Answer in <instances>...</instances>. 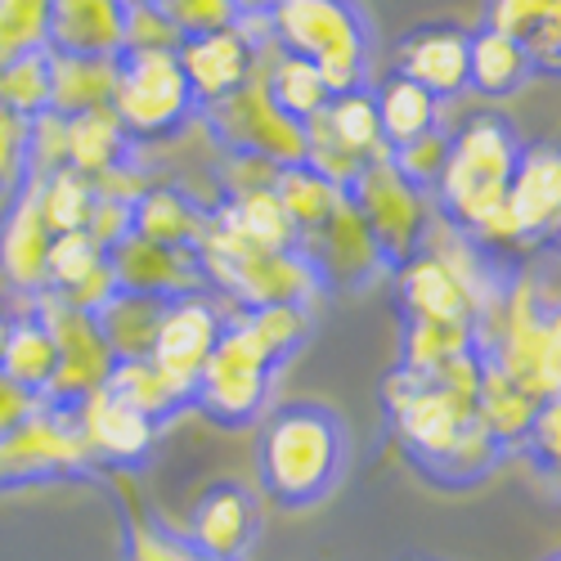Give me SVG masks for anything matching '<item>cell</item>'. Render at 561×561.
Returning a JSON list of instances; mask_svg holds the SVG:
<instances>
[{
  "label": "cell",
  "mask_w": 561,
  "mask_h": 561,
  "mask_svg": "<svg viewBox=\"0 0 561 561\" xmlns=\"http://www.w3.org/2000/svg\"><path fill=\"white\" fill-rule=\"evenodd\" d=\"M211 220L220 229H229L233 239L256 243V248H274V252H297V229L288 220V211L278 207L274 190H256V194H239V198H225Z\"/></svg>",
  "instance_id": "d6a6232c"
},
{
  "label": "cell",
  "mask_w": 561,
  "mask_h": 561,
  "mask_svg": "<svg viewBox=\"0 0 561 561\" xmlns=\"http://www.w3.org/2000/svg\"><path fill=\"white\" fill-rule=\"evenodd\" d=\"M175 50H180V32L167 23V14L153 5V0L126 10L122 55H175Z\"/></svg>",
  "instance_id": "b9f144b4"
},
{
  "label": "cell",
  "mask_w": 561,
  "mask_h": 561,
  "mask_svg": "<svg viewBox=\"0 0 561 561\" xmlns=\"http://www.w3.org/2000/svg\"><path fill=\"white\" fill-rule=\"evenodd\" d=\"M477 355L494 364L512 387L548 404L561 387V319L552 288H539L522 270L499 288V297L477 314Z\"/></svg>",
  "instance_id": "277c9868"
},
{
  "label": "cell",
  "mask_w": 561,
  "mask_h": 561,
  "mask_svg": "<svg viewBox=\"0 0 561 561\" xmlns=\"http://www.w3.org/2000/svg\"><path fill=\"white\" fill-rule=\"evenodd\" d=\"M45 293H55L68 306L95 314L117 293L104 248L90 243L81 229L77 233H55L50 256H45Z\"/></svg>",
  "instance_id": "603a6c76"
},
{
  "label": "cell",
  "mask_w": 561,
  "mask_h": 561,
  "mask_svg": "<svg viewBox=\"0 0 561 561\" xmlns=\"http://www.w3.org/2000/svg\"><path fill=\"white\" fill-rule=\"evenodd\" d=\"M126 10L117 0H50V50L59 55H122Z\"/></svg>",
  "instance_id": "cb8c5ba5"
},
{
  "label": "cell",
  "mask_w": 561,
  "mask_h": 561,
  "mask_svg": "<svg viewBox=\"0 0 561 561\" xmlns=\"http://www.w3.org/2000/svg\"><path fill=\"white\" fill-rule=\"evenodd\" d=\"M561 19V0H490V23L494 32L512 36V41H526L530 32H539L543 23Z\"/></svg>",
  "instance_id": "ee69618b"
},
{
  "label": "cell",
  "mask_w": 561,
  "mask_h": 561,
  "mask_svg": "<svg viewBox=\"0 0 561 561\" xmlns=\"http://www.w3.org/2000/svg\"><path fill=\"white\" fill-rule=\"evenodd\" d=\"M117 512H122V561H216L203 548H194L184 530H171L126 485L117 490Z\"/></svg>",
  "instance_id": "83f0119b"
},
{
  "label": "cell",
  "mask_w": 561,
  "mask_h": 561,
  "mask_svg": "<svg viewBox=\"0 0 561 561\" xmlns=\"http://www.w3.org/2000/svg\"><path fill=\"white\" fill-rule=\"evenodd\" d=\"M561 216V162L552 145H530L517 158V171L507 180V198L499 220L477 239L485 252H535L539 243H552Z\"/></svg>",
  "instance_id": "8fae6325"
},
{
  "label": "cell",
  "mask_w": 561,
  "mask_h": 561,
  "mask_svg": "<svg viewBox=\"0 0 561 561\" xmlns=\"http://www.w3.org/2000/svg\"><path fill=\"white\" fill-rule=\"evenodd\" d=\"M108 108L130 145H149V139L175 135L198 104L175 55H117V85Z\"/></svg>",
  "instance_id": "30bf717a"
},
{
  "label": "cell",
  "mask_w": 561,
  "mask_h": 561,
  "mask_svg": "<svg viewBox=\"0 0 561 561\" xmlns=\"http://www.w3.org/2000/svg\"><path fill=\"white\" fill-rule=\"evenodd\" d=\"M207 220H211V211H203L190 194H180L175 184H149L130 207L135 239H149V243L175 248V252H198Z\"/></svg>",
  "instance_id": "d4e9b609"
},
{
  "label": "cell",
  "mask_w": 561,
  "mask_h": 561,
  "mask_svg": "<svg viewBox=\"0 0 561 561\" xmlns=\"http://www.w3.org/2000/svg\"><path fill=\"white\" fill-rule=\"evenodd\" d=\"M55 368H59V351H55V337L50 329L41 323V314L32 310H19L14 323H10V337H5V355H0V373L27 391L32 400H45V391H50L55 382Z\"/></svg>",
  "instance_id": "4316f807"
},
{
  "label": "cell",
  "mask_w": 561,
  "mask_h": 561,
  "mask_svg": "<svg viewBox=\"0 0 561 561\" xmlns=\"http://www.w3.org/2000/svg\"><path fill=\"white\" fill-rule=\"evenodd\" d=\"M220 329H225V310L211 293H190V297L167 301L158 333H153V351H149L153 368H162L167 378L194 400V382H198Z\"/></svg>",
  "instance_id": "e0dca14e"
},
{
  "label": "cell",
  "mask_w": 561,
  "mask_h": 561,
  "mask_svg": "<svg viewBox=\"0 0 561 561\" xmlns=\"http://www.w3.org/2000/svg\"><path fill=\"white\" fill-rule=\"evenodd\" d=\"M41 400H32L27 391H19L5 373H0V436H10L19 423H27V417L36 413Z\"/></svg>",
  "instance_id": "f907efd6"
},
{
  "label": "cell",
  "mask_w": 561,
  "mask_h": 561,
  "mask_svg": "<svg viewBox=\"0 0 561 561\" xmlns=\"http://www.w3.org/2000/svg\"><path fill=\"white\" fill-rule=\"evenodd\" d=\"M184 535H190L194 548H203L216 561H248V552H252V543L261 535L256 494L248 485H239V481L207 485L190 507Z\"/></svg>",
  "instance_id": "ac0fdd59"
},
{
  "label": "cell",
  "mask_w": 561,
  "mask_h": 561,
  "mask_svg": "<svg viewBox=\"0 0 561 561\" xmlns=\"http://www.w3.org/2000/svg\"><path fill=\"white\" fill-rule=\"evenodd\" d=\"M346 198L359 211V220L368 225L387 270H400L404 261H413L423 252V239L432 229L427 194L413 190V184L391 167V158H373L368 167H359V175L346 184Z\"/></svg>",
  "instance_id": "9c48e42d"
},
{
  "label": "cell",
  "mask_w": 561,
  "mask_h": 561,
  "mask_svg": "<svg viewBox=\"0 0 561 561\" xmlns=\"http://www.w3.org/2000/svg\"><path fill=\"white\" fill-rule=\"evenodd\" d=\"M72 427H77L90 462H95V467H117V472L139 467L149 458L153 440H158V427L149 423V417H139L135 409H126L108 391L85 396L72 409Z\"/></svg>",
  "instance_id": "ffe728a7"
},
{
  "label": "cell",
  "mask_w": 561,
  "mask_h": 561,
  "mask_svg": "<svg viewBox=\"0 0 561 561\" xmlns=\"http://www.w3.org/2000/svg\"><path fill=\"white\" fill-rule=\"evenodd\" d=\"M261 41H265V19H239L233 27L180 41L175 64L184 81H190V95L198 108L225 100L229 90H239L252 77L261 59Z\"/></svg>",
  "instance_id": "9a60e30c"
},
{
  "label": "cell",
  "mask_w": 561,
  "mask_h": 561,
  "mask_svg": "<svg viewBox=\"0 0 561 561\" xmlns=\"http://www.w3.org/2000/svg\"><path fill=\"white\" fill-rule=\"evenodd\" d=\"M117 5L122 10H135V5H149V0H117Z\"/></svg>",
  "instance_id": "db71d44e"
},
{
  "label": "cell",
  "mask_w": 561,
  "mask_h": 561,
  "mask_svg": "<svg viewBox=\"0 0 561 561\" xmlns=\"http://www.w3.org/2000/svg\"><path fill=\"white\" fill-rule=\"evenodd\" d=\"M130 149V139L122 130V122L113 117V108H95V113H81L64 122V167H72L77 175L95 180L108 167H117Z\"/></svg>",
  "instance_id": "4dcf8cb0"
},
{
  "label": "cell",
  "mask_w": 561,
  "mask_h": 561,
  "mask_svg": "<svg viewBox=\"0 0 561 561\" xmlns=\"http://www.w3.org/2000/svg\"><path fill=\"white\" fill-rule=\"evenodd\" d=\"M158 297H135V293H113L100 310H95V329L104 337V346L113 351V359H149L153 351V333L162 319Z\"/></svg>",
  "instance_id": "836d02e7"
},
{
  "label": "cell",
  "mask_w": 561,
  "mask_h": 561,
  "mask_svg": "<svg viewBox=\"0 0 561 561\" xmlns=\"http://www.w3.org/2000/svg\"><path fill=\"white\" fill-rule=\"evenodd\" d=\"M32 310L41 314V323L50 329L55 351H59V368H55V382L45 391L41 404H50L59 413H72L85 396L104 391L108 373H113V351L104 346L100 329H95V314H85L77 306H68L55 293H41L32 297Z\"/></svg>",
  "instance_id": "4fadbf2b"
},
{
  "label": "cell",
  "mask_w": 561,
  "mask_h": 561,
  "mask_svg": "<svg viewBox=\"0 0 561 561\" xmlns=\"http://www.w3.org/2000/svg\"><path fill=\"white\" fill-rule=\"evenodd\" d=\"M522 55H526V64H530V77L539 72V77H557L561 72V19H552V23H543L539 32H530L526 41H522Z\"/></svg>",
  "instance_id": "681fc988"
},
{
  "label": "cell",
  "mask_w": 561,
  "mask_h": 561,
  "mask_svg": "<svg viewBox=\"0 0 561 561\" xmlns=\"http://www.w3.org/2000/svg\"><path fill=\"white\" fill-rule=\"evenodd\" d=\"M301 130H306V167L329 184H337V190H346V184L359 175V167L391 153L387 139H382L368 85L333 95L323 104V113L310 117Z\"/></svg>",
  "instance_id": "7c38bea8"
},
{
  "label": "cell",
  "mask_w": 561,
  "mask_h": 561,
  "mask_svg": "<svg viewBox=\"0 0 561 561\" xmlns=\"http://www.w3.org/2000/svg\"><path fill=\"white\" fill-rule=\"evenodd\" d=\"M104 391L113 400H122L126 409H135L139 417H149L153 427H162L180 409H190V396H184L162 368H153V359H117Z\"/></svg>",
  "instance_id": "1f68e13d"
},
{
  "label": "cell",
  "mask_w": 561,
  "mask_h": 561,
  "mask_svg": "<svg viewBox=\"0 0 561 561\" xmlns=\"http://www.w3.org/2000/svg\"><path fill=\"white\" fill-rule=\"evenodd\" d=\"M396 77L423 85L436 104L454 100L467 85V32L454 23H432L409 32L396 50Z\"/></svg>",
  "instance_id": "44dd1931"
},
{
  "label": "cell",
  "mask_w": 561,
  "mask_h": 561,
  "mask_svg": "<svg viewBox=\"0 0 561 561\" xmlns=\"http://www.w3.org/2000/svg\"><path fill=\"white\" fill-rule=\"evenodd\" d=\"M477 391H481L477 351L432 373L396 368L382 387L396 440L417 462V472L440 481L445 490L477 485L503 454L477 423Z\"/></svg>",
  "instance_id": "6da1fadb"
},
{
  "label": "cell",
  "mask_w": 561,
  "mask_h": 561,
  "mask_svg": "<svg viewBox=\"0 0 561 561\" xmlns=\"http://www.w3.org/2000/svg\"><path fill=\"white\" fill-rule=\"evenodd\" d=\"M261 72H265V85H270L274 104L284 108L293 122H301V126H306L310 117H319V113H323V104L333 100V90L323 85V77H319L306 59L284 55L270 36L261 41Z\"/></svg>",
  "instance_id": "f546056e"
},
{
  "label": "cell",
  "mask_w": 561,
  "mask_h": 561,
  "mask_svg": "<svg viewBox=\"0 0 561 561\" xmlns=\"http://www.w3.org/2000/svg\"><path fill=\"white\" fill-rule=\"evenodd\" d=\"M229 5H233L239 19H265L274 10V0H229Z\"/></svg>",
  "instance_id": "816d5d0a"
},
{
  "label": "cell",
  "mask_w": 561,
  "mask_h": 561,
  "mask_svg": "<svg viewBox=\"0 0 561 561\" xmlns=\"http://www.w3.org/2000/svg\"><path fill=\"white\" fill-rule=\"evenodd\" d=\"M27 126L32 122L0 108V198H14L27 180Z\"/></svg>",
  "instance_id": "f6af8a7d"
},
{
  "label": "cell",
  "mask_w": 561,
  "mask_h": 561,
  "mask_svg": "<svg viewBox=\"0 0 561 561\" xmlns=\"http://www.w3.org/2000/svg\"><path fill=\"white\" fill-rule=\"evenodd\" d=\"M50 113L55 117H81L108 108L113 85H117V59L104 55H59L50 50Z\"/></svg>",
  "instance_id": "484cf974"
},
{
  "label": "cell",
  "mask_w": 561,
  "mask_h": 561,
  "mask_svg": "<svg viewBox=\"0 0 561 561\" xmlns=\"http://www.w3.org/2000/svg\"><path fill=\"white\" fill-rule=\"evenodd\" d=\"M265 36L284 55L306 59L333 95L359 90L368 77V32L355 0H274Z\"/></svg>",
  "instance_id": "8992f818"
},
{
  "label": "cell",
  "mask_w": 561,
  "mask_h": 561,
  "mask_svg": "<svg viewBox=\"0 0 561 561\" xmlns=\"http://www.w3.org/2000/svg\"><path fill=\"white\" fill-rule=\"evenodd\" d=\"M477 351V329L472 323H404L400 342V368L404 373H432L458 355Z\"/></svg>",
  "instance_id": "74e56055"
},
{
  "label": "cell",
  "mask_w": 561,
  "mask_h": 561,
  "mask_svg": "<svg viewBox=\"0 0 561 561\" xmlns=\"http://www.w3.org/2000/svg\"><path fill=\"white\" fill-rule=\"evenodd\" d=\"M104 256H108V270H113L117 293L158 297V301H175V297H190V293H207L198 252L158 248V243H149V239H135V233H126V239L113 243Z\"/></svg>",
  "instance_id": "d6986e66"
},
{
  "label": "cell",
  "mask_w": 561,
  "mask_h": 561,
  "mask_svg": "<svg viewBox=\"0 0 561 561\" xmlns=\"http://www.w3.org/2000/svg\"><path fill=\"white\" fill-rule=\"evenodd\" d=\"M342 194H346V190H337V184H329L323 175H314L306 162H301V167H284V171H278V180H274V198H278V207L288 211L297 239L329 220V211L337 207Z\"/></svg>",
  "instance_id": "8d00e7d4"
},
{
  "label": "cell",
  "mask_w": 561,
  "mask_h": 561,
  "mask_svg": "<svg viewBox=\"0 0 561 561\" xmlns=\"http://www.w3.org/2000/svg\"><path fill=\"white\" fill-rule=\"evenodd\" d=\"M517 158L522 145L503 117H472L458 135H449V158L432 190L440 198L445 220L462 229L472 243L499 220Z\"/></svg>",
  "instance_id": "5b68a950"
},
{
  "label": "cell",
  "mask_w": 561,
  "mask_h": 561,
  "mask_svg": "<svg viewBox=\"0 0 561 561\" xmlns=\"http://www.w3.org/2000/svg\"><path fill=\"white\" fill-rule=\"evenodd\" d=\"M203 284L216 297H229L233 310H256V306H310L319 293L314 270L297 252H274L233 239L229 229L207 220V233L198 243Z\"/></svg>",
  "instance_id": "52a82bcc"
},
{
  "label": "cell",
  "mask_w": 561,
  "mask_h": 561,
  "mask_svg": "<svg viewBox=\"0 0 561 561\" xmlns=\"http://www.w3.org/2000/svg\"><path fill=\"white\" fill-rule=\"evenodd\" d=\"M153 5L167 14V23L180 32V41L207 36V32H220V27L239 23V14H233L229 0H153Z\"/></svg>",
  "instance_id": "7bdbcfd3"
},
{
  "label": "cell",
  "mask_w": 561,
  "mask_h": 561,
  "mask_svg": "<svg viewBox=\"0 0 561 561\" xmlns=\"http://www.w3.org/2000/svg\"><path fill=\"white\" fill-rule=\"evenodd\" d=\"M310 333V306H256L229 310L225 329L194 382V409L220 427H252L265 400L274 368L284 364Z\"/></svg>",
  "instance_id": "7a4b0ae2"
},
{
  "label": "cell",
  "mask_w": 561,
  "mask_h": 561,
  "mask_svg": "<svg viewBox=\"0 0 561 561\" xmlns=\"http://www.w3.org/2000/svg\"><path fill=\"white\" fill-rule=\"evenodd\" d=\"M32 190H36V207H41V220L50 233H77L85 229V216H90V203H95V184L85 175H77L72 167H59L50 175H27Z\"/></svg>",
  "instance_id": "d590c367"
},
{
  "label": "cell",
  "mask_w": 561,
  "mask_h": 561,
  "mask_svg": "<svg viewBox=\"0 0 561 561\" xmlns=\"http://www.w3.org/2000/svg\"><path fill=\"white\" fill-rule=\"evenodd\" d=\"M274 180H278V167L261 162V158H248V153H225V162H220V190H225V198L274 190Z\"/></svg>",
  "instance_id": "bcb514c9"
},
{
  "label": "cell",
  "mask_w": 561,
  "mask_h": 561,
  "mask_svg": "<svg viewBox=\"0 0 561 561\" xmlns=\"http://www.w3.org/2000/svg\"><path fill=\"white\" fill-rule=\"evenodd\" d=\"M45 55H23L0 68V108L23 122L50 113V59Z\"/></svg>",
  "instance_id": "ab89813d"
},
{
  "label": "cell",
  "mask_w": 561,
  "mask_h": 561,
  "mask_svg": "<svg viewBox=\"0 0 561 561\" xmlns=\"http://www.w3.org/2000/svg\"><path fill=\"white\" fill-rule=\"evenodd\" d=\"M207 126L229 153H248V158L274 162L278 171L306 162V130H301V122H293L284 108L274 104L265 72H261V59H256L252 77L239 90H229L225 100L207 104Z\"/></svg>",
  "instance_id": "ba28073f"
},
{
  "label": "cell",
  "mask_w": 561,
  "mask_h": 561,
  "mask_svg": "<svg viewBox=\"0 0 561 561\" xmlns=\"http://www.w3.org/2000/svg\"><path fill=\"white\" fill-rule=\"evenodd\" d=\"M373 108H378V126H382V139L387 149H400L409 139L436 130V100L427 95L423 85H413L404 77H391L373 90Z\"/></svg>",
  "instance_id": "e575fe53"
},
{
  "label": "cell",
  "mask_w": 561,
  "mask_h": 561,
  "mask_svg": "<svg viewBox=\"0 0 561 561\" xmlns=\"http://www.w3.org/2000/svg\"><path fill=\"white\" fill-rule=\"evenodd\" d=\"M50 243H55V233L41 220L36 190H32V180H23V190L14 194L5 220H0V278L27 301L45 293V256H50Z\"/></svg>",
  "instance_id": "7402d4cb"
},
{
  "label": "cell",
  "mask_w": 561,
  "mask_h": 561,
  "mask_svg": "<svg viewBox=\"0 0 561 561\" xmlns=\"http://www.w3.org/2000/svg\"><path fill=\"white\" fill-rule=\"evenodd\" d=\"M85 472H95V462H90L72 427V413L36 404L27 423H19L10 436H0V490L59 481V477H85Z\"/></svg>",
  "instance_id": "5bb4252c"
},
{
  "label": "cell",
  "mask_w": 561,
  "mask_h": 561,
  "mask_svg": "<svg viewBox=\"0 0 561 561\" xmlns=\"http://www.w3.org/2000/svg\"><path fill=\"white\" fill-rule=\"evenodd\" d=\"M557 400H548V404H539V413H535V423H530V432H526V440H522V449H526V458L539 467V472L552 481L557 477V454H561V440H557Z\"/></svg>",
  "instance_id": "7dc6e473"
},
{
  "label": "cell",
  "mask_w": 561,
  "mask_h": 561,
  "mask_svg": "<svg viewBox=\"0 0 561 561\" xmlns=\"http://www.w3.org/2000/svg\"><path fill=\"white\" fill-rule=\"evenodd\" d=\"M400 561H440V557H400Z\"/></svg>",
  "instance_id": "11a10c76"
},
{
  "label": "cell",
  "mask_w": 561,
  "mask_h": 561,
  "mask_svg": "<svg viewBox=\"0 0 561 561\" xmlns=\"http://www.w3.org/2000/svg\"><path fill=\"white\" fill-rule=\"evenodd\" d=\"M297 256L314 270L319 288H364V284H373V278L387 270V261H382L378 243H373L368 225L359 220V211L351 207L346 194L337 198L329 220L297 239Z\"/></svg>",
  "instance_id": "2e32d148"
},
{
  "label": "cell",
  "mask_w": 561,
  "mask_h": 561,
  "mask_svg": "<svg viewBox=\"0 0 561 561\" xmlns=\"http://www.w3.org/2000/svg\"><path fill=\"white\" fill-rule=\"evenodd\" d=\"M85 239L95 243V248H113V243H122L126 233H130V203H113V198H100L95 194V203H90V216H85Z\"/></svg>",
  "instance_id": "c3c4849f"
},
{
  "label": "cell",
  "mask_w": 561,
  "mask_h": 561,
  "mask_svg": "<svg viewBox=\"0 0 561 561\" xmlns=\"http://www.w3.org/2000/svg\"><path fill=\"white\" fill-rule=\"evenodd\" d=\"M346 467V436L329 404H278L256 436V485L270 503L301 512L333 494Z\"/></svg>",
  "instance_id": "3957f363"
},
{
  "label": "cell",
  "mask_w": 561,
  "mask_h": 561,
  "mask_svg": "<svg viewBox=\"0 0 561 561\" xmlns=\"http://www.w3.org/2000/svg\"><path fill=\"white\" fill-rule=\"evenodd\" d=\"M10 323H14V314L0 306V355H5V337H10Z\"/></svg>",
  "instance_id": "f5cc1de1"
},
{
  "label": "cell",
  "mask_w": 561,
  "mask_h": 561,
  "mask_svg": "<svg viewBox=\"0 0 561 561\" xmlns=\"http://www.w3.org/2000/svg\"><path fill=\"white\" fill-rule=\"evenodd\" d=\"M530 81V64L522 55V45L494 32V27H481L467 36V85H477L485 100H507Z\"/></svg>",
  "instance_id": "f1b7e54d"
},
{
  "label": "cell",
  "mask_w": 561,
  "mask_h": 561,
  "mask_svg": "<svg viewBox=\"0 0 561 561\" xmlns=\"http://www.w3.org/2000/svg\"><path fill=\"white\" fill-rule=\"evenodd\" d=\"M387 158H391V167L413 184V190H423V194H427L432 184L440 180V171H445V158H449V135H445V130H427V135L409 139V145L391 149Z\"/></svg>",
  "instance_id": "60d3db41"
},
{
  "label": "cell",
  "mask_w": 561,
  "mask_h": 561,
  "mask_svg": "<svg viewBox=\"0 0 561 561\" xmlns=\"http://www.w3.org/2000/svg\"><path fill=\"white\" fill-rule=\"evenodd\" d=\"M50 50V0H0V68Z\"/></svg>",
  "instance_id": "f35d334b"
}]
</instances>
